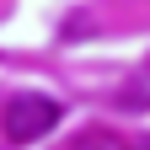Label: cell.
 <instances>
[{
    "label": "cell",
    "mask_w": 150,
    "mask_h": 150,
    "mask_svg": "<svg viewBox=\"0 0 150 150\" xmlns=\"http://www.w3.org/2000/svg\"><path fill=\"white\" fill-rule=\"evenodd\" d=\"M59 118H64V107L54 97H43V91H16V97L6 102V112H0V129H6L11 145H32V139H43Z\"/></svg>",
    "instance_id": "cell-1"
},
{
    "label": "cell",
    "mask_w": 150,
    "mask_h": 150,
    "mask_svg": "<svg viewBox=\"0 0 150 150\" xmlns=\"http://www.w3.org/2000/svg\"><path fill=\"white\" fill-rule=\"evenodd\" d=\"M139 150H150V139H145V145H139Z\"/></svg>",
    "instance_id": "cell-2"
}]
</instances>
